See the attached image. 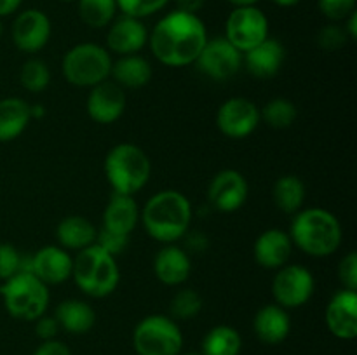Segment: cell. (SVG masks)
<instances>
[{"instance_id":"obj_14","label":"cell","mask_w":357,"mask_h":355,"mask_svg":"<svg viewBox=\"0 0 357 355\" xmlns=\"http://www.w3.org/2000/svg\"><path fill=\"white\" fill-rule=\"evenodd\" d=\"M51 37V21L47 14L38 9L23 10L14 19L13 40L20 51L37 52Z\"/></svg>"},{"instance_id":"obj_23","label":"cell","mask_w":357,"mask_h":355,"mask_svg":"<svg viewBox=\"0 0 357 355\" xmlns=\"http://www.w3.org/2000/svg\"><path fill=\"white\" fill-rule=\"evenodd\" d=\"M139 219L138 204L132 195L114 194L103 214V228L129 235Z\"/></svg>"},{"instance_id":"obj_22","label":"cell","mask_w":357,"mask_h":355,"mask_svg":"<svg viewBox=\"0 0 357 355\" xmlns=\"http://www.w3.org/2000/svg\"><path fill=\"white\" fill-rule=\"evenodd\" d=\"M192 270L190 258L176 246H166L157 253L153 260L155 277L166 285H180L188 278Z\"/></svg>"},{"instance_id":"obj_21","label":"cell","mask_w":357,"mask_h":355,"mask_svg":"<svg viewBox=\"0 0 357 355\" xmlns=\"http://www.w3.org/2000/svg\"><path fill=\"white\" fill-rule=\"evenodd\" d=\"M253 329L260 341L267 345H278L288 338L289 329H291V320H289L286 308H282V306L265 305L255 315Z\"/></svg>"},{"instance_id":"obj_27","label":"cell","mask_w":357,"mask_h":355,"mask_svg":"<svg viewBox=\"0 0 357 355\" xmlns=\"http://www.w3.org/2000/svg\"><path fill=\"white\" fill-rule=\"evenodd\" d=\"M30 104L20 97L0 101V141H13L26 129L30 122Z\"/></svg>"},{"instance_id":"obj_50","label":"cell","mask_w":357,"mask_h":355,"mask_svg":"<svg viewBox=\"0 0 357 355\" xmlns=\"http://www.w3.org/2000/svg\"><path fill=\"white\" fill-rule=\"evenodd\" d=\"M61 2H75V0H61Z\"/></svg>"},{"instance_id":"obj_25","label":"cell","mask_w":357,"mask_h":355,"mask_svg":"<svg viewBox=\"0 0 357 355\" xmlns=\"http://www.w3.org/2000/svg\"><path fill=\"white\" fill-rule=\"evenodd\" d=\"M110 75H114L117 86L139 89V87H145L152 79V66L142 56L128 54L122 56L119 61L112 63Z\"/></svg>"},{"instance_id":"obj_10","label":"cell","mask_w":357,"mask_h":355,"mask_svg":"<svg viewBox=\"0 0 357 355\" xmlns=\"http://www.w3.org/2000/svg\"><path fill=\"white\" fill-rule=\"evenodd\" d=\"M314 292V277L302 265H284L272 281V294L282 308L305 305Z\"/></svg>"},{"instance_id":"obj_4","label":"cell","mask_w":357,"mask_h":355,"mask_svg":"<svg viewBox=\"0 0 357 355\" xmlns=\"http://www.w3.org/2000/svg\"><path fill=\"white\" fill-rule=\"evenodd\" d=\"M149 155L132 143H119L105 159V174L115 194L135 195L150 180Z\"/></svg>"},{"instance_id":"obj_11","label":"cell","mask_w":357,"mask_h":355,"mask_svg":"<svg viewBox=\"0 0 357 355\" xmlns=\"http://www.w3.org/2000/svg\"><path fill=\"white\" fill-rule=\"evenodd\" d=\"M201 73L215 80H227L236 75L243 66V52L237 51L225 37L206 42L204 49L195 59Z\"/></svg>"},{"instance_id":"obj_13","label":"cell","mask_w":357,"mask_h":355,"mask_svg":"<svg viewBox=\"0 0 357 355\" xmlns=\"http://www.w3.org/2000/svg\"><path fill=\"white\" fill-rule=\"evenodd\" d=\"M248 181L239 171H220L208 188L209 205L222 212H234L246 202Z\"/></svg>"},{"instance_id":"obj_32","label":"cell","mask_w":357,"mask_h":355,"mask_svg":"<svg viewBox=\"0 0 357 355\" xmlns=\"http://www.w3.org/2000/svg\"><path fill=\"white\" fill-rule=\"evenodd\" d=\"M202 310V298L194 289H181L173 296L169 305L171 317L180 320L194 319Z\"/></svg>"},{"instance_id":"obj_31","label":"cell","mask_w":357,"mask_h":355,"mask_svg":"<svg viewBox=\"0 0 357 355\" xmlns=\"http://www.w3.org/2000/svg\"><path fill=\"white\" fill-rule=\"evenodd\" d=\"M296 106L289 100L284 97H275L271 100L260 111V117L267 125L274 129H286L293 125L296 120Z\"/></svg>"},{"instance_id":"obj_48","label":"cell","mask_w":357,"mask_h":355,"mask_svg":"<svg viewBox=\"0 0 357 355\" xmlns=\"http://www.w3.org/2000/svg\"><path fill=\"white\" fill-rule=\"evenodd\" d=\"M183 355H201V354H197V352H190V354H183Z\"/></svg>"},{"instance_id":"obj_7","label":"cell","mask_w":357,"mask_h":355,"mask_svg":"<svg viewBox=\"0 0 357 355\" xmlns=\"http://www.w3.org/2000/svg\"><path fill=\"white\" fill-rule=\"evenodd\" d=\"M112 70V58L107 49L98 44H79L63 58V75L72 86L94 87L107 80Z\"/></svg>"},{"instance_id":"obj_45","label":"cell","mask_w":357,"mask_h":355,"mask_svg":"<svg viewBox=\"0 0 357 355\" xmlns=\"http://www.w3.org/2000/svg\"><path fill=\"white\" fill-rule=\"evenodd\" d=\"M345 33H347L349 38L356 40L357 38V10L347 17V24H345Z\"/></svg>"},{"instance_id":"obj_33","label":"cell","mask_w":357,"mask_h":355,"mask_svg":"<svg viewBox=\"0 0 357 355\" xmlns=\"http://www.w3.org/2000/svg\"><path fill=\"white\" fill-rule=\"evenodd\" d=\"M20 82L30 93H40L51 82V73L42 59H30L23 65L20 73Z\"/></svg>"},{"instance_id":"obj_1","label":"cell","mask_w":357,"mask_h":355,"mask_svg":"<svg viewBox=\"0 0 357 355\" xmlns=\"http://www.w3.org/2000/svg\"><path fill=\"white\" fill-rule=\"evenodd\" d=\"M150 49L162 65L187 66L195 63L208 42V31L197 14L173 10L153 26Z\"/></svg>"},{"instance_id":"obj_6","label":"cell","mask_w":357,"mask_h":355,"mask_svg":"<svg viewBox=\"0 0 357 355\" xmlns=\"http://www.w3.org/2000/svg\"><path fill=\"white\" fill-rule=\"evenodd\" d=\"M6 310L20 320H37L47 310L49 289L30 270H21L0 287Z\"/></svg>"},{"instance_id":"obj_39","label":"cell","mask_w":357,"mask_h":355,"mask_svg":"<svg viewBox=\"0 0 357 355\" xmlns=\"http://www.w3.org/2000/svg\"><path fill=\"white\" fill-rule=\"evenodd\" d=\"M338 277L340 282L345 285L349 291H356L357 289V254L349 253L347 256L342 260L340 267H338Z\"/></svg>"},{"instance_id":"obj_18","label":"cell","mask_w":357,"mask_h":355,"mask_svg":"<svg viewBox=\"0 0 357 355\" xmlns=\"http://www.w3.org/2000/svg\"><path fill=\"white\" fill-rule=\"evenodd\" d=\"M146 40H149V31L142 19L126 14L112 24L107 35L108 49L121 56L136 54L145 47Z\"/></svg>"},{"instance_id":"obj_37","label":"cell","mask_w":357,"mask_h":355,"mask_svg":"<svg viewBox=\"0 0 357 355\" xmlns=\"http://www.w3.org/2000/svg\"><path fill=\"white\" fill-rule=\"evenodd\" d=\"M94 244H98L101 249L107 251L112 256H117V254L124 253L126 247H128L129 235H122V233H115L112 230L101 228L96 233V242Z\"/></svg>"},{"instance_id":"obj_8","label":"cell","mask_w":357,"mask_h":355,"mask_svg":"<svg viewBox=\"0 0 357 355\" xmlns=\"http://www.w3.org/2000/svg\"><path fill=\"white\" fill-rule=\"evenodd\" d=\"M132 345L138 355H180L183 336L171 317L149 315L135 327Z\"/></svg>"},{"instance_id":"obj_3","label":"cell","mask_w":357,"mask_h":355,"mask_svg":"<svg viewBox=\"0 0 357 355\" xmlns=\"http://www.w3.org/2000/svg\"><path fill=\"white\" fill-rule=\"evenodd\" d=\"M289 239L310 256H330L342 244L340 221L326 209H303L293 219Z\"/></svg>"},{"instance_id":"obj_38","label":"cell","mask_w":357,"mask_h":355,"mask_svg":"<svg viewBox=\"0 0 357 355\" xmlns=\"http://www.w3.org/2000/svg\"><path fill=\"white\" fill-rule=\"evenodd\" d=\"M356 2L357 0H319V9L328 19L342 21L354 13Z\"/></svg>"},{"instance_id":"obj_24","label":"cell","mask_w":357,"mask_h":355,"mask_svg":"<svg viewBox=\"0 0 357 355\" xmlns=\"http://www.w3.org/2000/svg\"><path fill=\"white\" fill-rule=\"evenodd\" d=\"M98 230L94 228L93 223L84 216H66L59 221L56 237L61 247L66 249H86L96 242Z\"/></svg>"},{"instance_id":"obj_47","label":"cell","mask_w":357,"mask_h":355,"mask_svg":"<svg viewBox=\"0 0 357 355\" xmlns=\"http://www.w3.org/2000/svg\"><path fill=\"white\" fill-rule=\"evenodd\" d=\"M272 2H275L278 6H281V7H293V6H296V3L302 2V0H272Z\"/></svg>"},{"instance_id":"obj_20","label":"cell","mask_w":357,"mask_h":355,"mask_svg":"<svg viewBox=\"0 0 357 355\" xmlns=\"http://www.w3.org/2000/svg\"><path fill=\"white\" fill-rule=\"evenodd\" d=\"M286 51L275 38H265L253 49L244 52L243 61H246L248 72L257 79H272L278 75L284 63Z\"/></svg>"},{"instance_id":"obj_49","label":"cell","mask_w":357,"mask_h":355,"mask_svg":"<svg viewBox=\"0 0 357 355\" xmlns=\"http://www.w3.org/2000/svg\"><path fill=\"white\" fill-rule=\"evenodd\" d=\"M2 31H3V28H2V21H0V37H2Z\"/></svg>"},{"instance_id":"obj_44","label":"cell","mask_w":357,"mask_h":355,"mask_svg":"<svg viewBox=\"0 0 357 355\" xmlns=\"http://www.w3.org/2000/svg\"><path fill=\"white\" fill-rule=\"evenodd\" d=\"M21 2H23V0H0V17L9 16L14 10L20 9Z\"/></svg>"},{"instance_id":"obj_16","label":"cell","mask_w":357,"mask_h":355,"mask_svg":"<svg viewBox=\"0 0 357 355\" xmlns=\"http://www.w3.org/2000/svg\"><path fill=\"white\" fill-rule=\"evenodd\" d=\"M73 260L63 247L44 246L33 254L28 267L37 278H40L45 285L61 284L72 277Z\"/></svg>"},{"instance_id":"obj_34","label":"cell","mask_w":357,"mask_h":355,"mask_svg":"<svg viewBox=\"0 0 357 355\" xmlns=\"http://www.w3.org/2000/svg\"><path fill=\"white\" fill-rule=\"evenodd\" d=\"M115 2H117V9H121L126 16L142 19L150 14L159 13L162 7L167 6L169 0H115Z\"/></svg>"},{"instance_id":"obj_2","label":"cell","mask_w":357,"mask_h":355,"mask_svg":"<svg viewBox=\"0 0 357 355\" xmlns=\"http://www.w3.org/2000/svg\"><path fill=\"white\" fill-rule=\"evenodd\" d=\"M142 221L152 239L171 244L190 228L192 205L181 191L162 190L146 200Z\"/></svg>"},{"instance_id":"obj_5","label":"cell","mask_w":357,"mask_h":355,"mask_svg":"<svg viewBox=\"0 0 357 355\" xmlns=\"http://www.w3.org/2000/svg\"><path fill=\"white\" fill-rule=\"evenodd\" d=\"M72 277L82 292L93 298H105L112 294L121 281L115 256L101 249L98 244L80 249L73 260Z\"/></svg>"},{"instance_id":"obj_12","label":"cell","mask_w":357,"mask_h":355,"mask_svg":"<svg viewBox=\"0 0 357 355\" xmlns=\"http://www.w3.org/2000/svg\"><path fill=\"white\" fill-rule=\"evenodd\" d=\"M260 124V110L246 97H232L220 106L216 113V125L220 131L232 139L250 136Z\"/></svg>"},{"instance_id":"obj_17","label":"cell","mask_w":357,"mask_h":355,"mask_svg":"<svg viewBox=\"0 0 357 355\" xmlns=\"http://www.w3.org/2000/svg\"><path fill=\"white\" fill-rule=\"evenodd\" d=\"M326 326L333 336L340 340H354L357 336V294L356 291L337 292L326 306Z\"/></svg>"},{"instance_id":"obj_15","label":"cell","mask_w":357,"mask_h":355,"mask_svg":"<svg viewBox=\"0 0 357 355\" xmlns=\"http://www.w3.org/2000/svg\"><path fill=\"white\" fill-rule=\"evenodd\" d=\"M86 108L89 117L98 124H112L122 117L126 110V96L121 86L103 80L98 86L91 87Z\"/></svg>"},{"instance_id":"obj_46","label":"cell","mask_w":357,"mask_h":355,"mask_svg":"<svg viewBox=\"0 0 357 355\" xmlns=\"http://www.w3.org/2000/svg\"><path fill=\"white\" fill-rule=\"evenodd\" d=\"M230 3H234L236 7H246V6H255L258 0H229Z\"/></svg>"},{"instance_id":"obj_29","label":"cell","mask_w":357,"mask_h":355,"mask_svg":"<svg viewBox=\"0 0 357 355\" xmlns=\"http://www.w3.org/2000/svg\"><path fill=\"white\" fill-rule=\"evenodd\" d=\"M243 340L230 326H216L202 340L201 355H239Z\"/></svg>"},{"instance_id":"obj_26","label":"cell","mask_w":357,"mask_h":355,"mask_svg":"<svg viewBox=\"0 0 357 355\" xmlns=\"http://www.w3.org/2000/svg\"><path fill=\"white\" fill-rule=\"evenodd\" d=\"M59 327L72 334H84L93 329L96 322V313L93 306L80 299H65L58 305L54 313Z\"/></svg>"},{"instance_id":"obj_28","label":"cell","mask_w":357,"mask_h":355,"mask_svg":"<svg viewBox=\"0 0 357 355\" xmlns=\"http://www.w3.org/2000/svg\"><path fill=\"white\" fill-rule=\"evenodd\" d=\"M272 197H274L275 205L282 212L291 214V212L298 211L305 200V184L298 176L286 174L275 181L274 188H272Z\"/></svg>"},{"instance_id":"obj_42","label":"cell","mask_w":357,"mask_h":355,"mask_svg":"<svg viewBox=\"0 0 357 355\" xmlns=\"http://www.w3.org/2000/svg\"><path fill=\"white\" fill-rule=\"evenodd\" d=\"M185 235H187V246L190 251H194V253H202V251L208 249V239H206L201 232H187Z\"/></svg>"},{"instance_id":"obj_43","label":"cell","mask_w":357,"mask_h":355,"mask_svg":"<svg viewBox=\"0 0 357 355\" xmlns=\"http://www.w3.org/2000/svg\"><path fill=\"white\" fill-rule=\"evenodd\" d=\"M206 0H176V10L188 14H197L204 7Z\"/></svg>"},{"instance_id":"obj_9","label":"cell","mask_w":357,"mask_h":355,"mask_svg":"<svg viewBox=\"0 0 357 355\" xmlns=\"http://www.w3.org/2000/svg\"><path fill=\"white\" fill-rule=\"evenodd\" d=\"M225 38L244 54L268 38V19L258 7H236L225 23Z\"/></svg>"},{"instance_id":"obj_30","label":"cell","mask_w":357,"mask_h":355,"mask_svg":"<svg viewBox=\"0 0 357 355\" xmlns=\"http://www.w3.org/2000/svg\"><path fill=\"white\" fill-rule=\"evenodd\" d=\"M79 16L87 26L103 28L114 19L117 2L115 0H77Z\"/></svg>"},{"instance_id":"obj_19","label":"cell","mask_w":357,"mask_h":355,"mask_svg":"<svg viewBox=\"0 0 357 355\" xmlns=\"http://www.w3.org/2000/svg\"><path fill=\"white\" fill-rule=\"evenodd\" d=\"M291 249L293 242L289 239V233H286L284 230L271 228L265 230L258 237L253 247V254L260 267L274 270V268H281L288 263Z\"/></svg>"},{"instance_id":"obj_35","label":"cell","mask_w":357,"mask_h":355,"mask_svg":"<svg viewBox=\"0 0 357 355\" xmlns=\"http://www.w3.org/2000/svg\"><path fill=\"white\" fill-rule=\"evenodd\" d=\"M23 270V260L13 244H0V278L7 281Z\"/></svg>"},{"instance_id":"obj_36","label":"cell","mask_w":357,"mask_h":355,"mask_svg":"<svg viewBox=\"0 0 357 355\" xmlns=\"http://www.w3.org/2000/svg\"><path fill=\"white\" fill-rule=\"evenodd\" d=\"M347 33H345V28L337 26V24H326L324 28H321L319 33H317V45L324 51H338L340 47H344L345 42H347Z\"/></svg>"},{"instance_id":"obj_40","label":"cell","mask_w":357,"mask_h":355,"mask_svg":"<svg viewBox=\"0 0 357 355\" xmlns=\"http://www.w3.org/2000/svg\"><path fill=\"white\" fill-rule=\"evenodd\" d=\"M59 333V324L56 317H38L37 326H35V334L40 338L42 341L54 340L56 334Z\"/></svg>"},{"instance_id":"obj_41","label":"cell","mask_w":357,"mask_h":355,"mask_svg":"<svg viewBox=\"0 0 357 355\" xmlns=\"http://www.w3.org/2000/svg\"><path fill=\"white\" fill-rule=\"evenodd\" d=\"M33 355H72L70 354V348L65 343L56 340L44 341L37 350L33 352Z\"/></svg>"}]
</instances>
